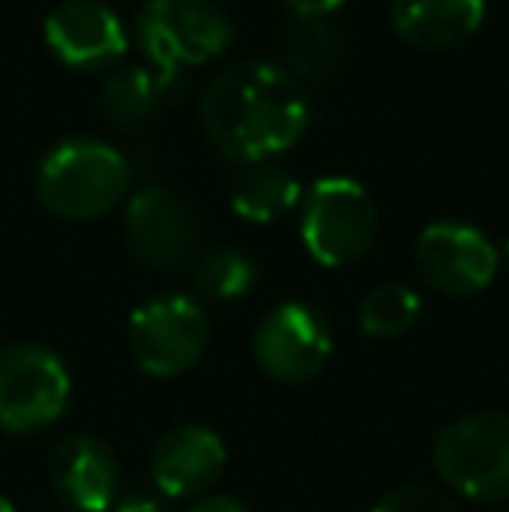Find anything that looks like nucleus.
<instances>
[{"instance_id":"f257e3e1","label":"nucleus","mask_w":509,"mask_h":512,"mask_svg":"<svg viewBox=\"0 0 509 512\" xmlns=\"http://www.w3.org/2000/svg\"><path fill=\"white\" fill-rule=\"evenodd\" d=\"M199 122L213 150L245 168L290 150L307 133L311 108L286 67L241 60L206 84Z\"/></svg>"},{"instance_id":"f03ea898","label":"nucleus","mask_w":509,"mask_h":512,"mask_svg":"<svg viewBox=\"0 0 509 512\" xmlns=\"http://www.w3.org/2000/svg\"><path fill=\"white\" fill-rule=\"evenodd\" d=\"M129 161L112 143L74 136L49 150L35 171V196L63 220H98L123 203Z\"/></svg>"},{"instance_id":"7ed1b4c3","label":"nucleus","mask_w":509,"mask_h":512,"mask_svg":"<svg viewBox=\"0 0 509 512\" xmlns=\"http://www.w3.org/2000/svg\"><path fill=\"white\" fill-rule=\"evenodd\" d=\"M136 39L150 67L182 74L231 46L234 21L220 0H147L136 14Z\"/></svg>"},{"instance_id":"20e7f679","label":"nucleus","mask_w":509,"mask_h":512,"mask_svg":"<svg viewBox=\"0 0 509 512\" xmlns=\"http://www.w3.org/2000/svg\"><path fill=\"white\" fill-rule=\"evenodd\" d=\"M377 227H381L377 203L353 178L328 175L307 189L300 237L314 262L328 265V269L360 262L374 248Z\"/></svg>"},{"instance_id":"39448f33","label":"nucleus","mask_w":509,"mask_h":512,"mask_svg":"<svg viewBox=\"0 0 509 512\" xmlns=\"http://www.w3.org/2000/svg\"><path fill=\"white\" fill-rule=\"evenodd\" d=\"M436 474L478 502L509 499V415L478 411L450 422L433 443Z\"/></svg>"},{"instance_id":"423d86ee","label":"nucleus","mask_w":509,"mask_h":512,"mask_svg":"<svg viewBox=\"0 0 509 512\" xmlns=\"http://www.w3.org/2000/svg\"><path fill=\"white\" fill-rule=\"evenodd\" d=\"M70 373L56 352L35 342L0 345V429L39 432L67 411Z\"/></svg>"},{"instance_id":"0eeeda50","label":"nucleus","mask_w":509,"mask_h":512,"mask_svg":"<svg viewBox=\"0 0 509 512\" xmlns=\"http://www.w3.org/2000/svg\"><path fill=\"white\" fill-rule=\"evenodd\" d=\"M126 342L136 366L150 377H178L199 363L210 342V321L189 297H154L129 317Z\"/></svg>"},{"instance_id":"6e6552de","label":"nucleus","mask_w":509,"mask_h":512,"mask_svg":"<svg viewBox=\"0 0 509 512\" xmlns=\"http://www.w3.org/2000/svg\"><path fill=\"white\" fill-rule=\"evenodd\" d=\"M255 359L272 380L304 384L314 380L332 359L328 317L311 304H279L255 328Z\"/></svg>"},{"instance_id":"1a4fd4ad","label":"nucleus","mask_w":509,"mask_h":512,"mask_svg":"<svg viewBox=\"0 0 509 512\" xmlns=\"http://www.w3.org/2000/svg\"><path fill=\"white\" fill-rule=\"evenodd\" d=\"M126 241L147 269L175 272L196 255L199 216L185 196L147 185L126 203Z\"/></svg>"},{"instance_id":"9d476101","label":"nucleus","mask_w":509,"mask_h":512,"mask_svg":"<svg viewBox=\"0 0 509 512\" xmlns=\"http://www.w3.org/2000/svg\"><path fill=\"white\" fill-rule=\"evenodd\" d=\"M419 276L447 297H475L496 279L499 251L471 223H429L415 241Z\"/></svg>"},{"instance_id":"9b49d317","label":"nucleus","mask_w":509,"mask_h":512,"mask_svg":"<svg viewBox=\"0 0 509 512\" xmlns=\"http://www.w3.org/2000/svg\"><path fill=\"white\" fill-rule=\"evenodd\" d=\"M46 46L77 70H102L126 53V28L102 0H63L46 14Z\"/></svg>"},{"instance_id":"f8f14e48","label":"nucleus","mask_w":509,"mask_h":512,"mask_svg":"<svg viewBox=\"0 0 509 512\" xmlns=\"http://www.w3.org/2000/svg\"><path fill=\"white\" fill-rule=\"evenodd\" d=\"M49 481L70 509L105 512L119 492V460L98 436H67L49 457Z\"/></svg>"},{"instance_id":"ddd939ff","label":"nucleus","mask_w":509,"mask_h":512,"mask_svg":"<svg viewBox=\"0 0 509 512\" xmlns=\"http://www.w3.org/2000/svg\"><path fill=\"white\" fill-rule=\"evenodd\" d=\"M224 464L227 450L217 432L203 429V425H178L157 443L150 474L168 499H192V495H203L224 474Z\"/></svg>"},{"instance_id":"4468645a","label":"nucleus","mask_w":509,"mask_h":512,"mask_svg":"<svg viewBox=\"0 0 509 512\" xmlns=\"http://www.w3.org/2000/svg\"><path fill=\"white\" fill-rule=\"evenodd\" d=\"M391 28L415 49H454L478 32L485 0H391Z\"/></svg>"},{"instance_id":"2eb2a0df","label":"nucleus","mask_w":509,"mask_h":512,"mask_svg":"<svg viewBox=\"0 0 509 512\" xmlns=\"http://www.w3.org/2000/svg\"><path fill=\"white\" fill-rule=\"evenodd\" d=\"M182 98V74H164L157 67H112L98 84V105L112 126H143L164 105Z\"/></svg>"},{"instance_id":"dca6fc26","label":"nucleus","mask_w":509,"mask_h":512,"mask_svg":"<svg viewBox=\"0 0 509 512\" xmlns=\"http://www.w3.org/2000/svg\"><path fill=\"white\" fill-rule=\"evenodd\" d=\"M283 56L297 84H332L349 67V35L332 18H290Z\"/></svg>"},{"instance_id":"f3484780","label":"nucleus","mask_w":509,"mask_h":512,"mask_svg":"<svg viewBox=\"0 0 509 512\" xmlns=\"http://www.w3.org/2000/svg\"><path fill=\"white\" fill-rule=\"evenodd\" d=\"M300 203V182L272 161L245 164L234 178L231 206L252 223H272Z\"/></svg>"},{"instance_id":"a211bd4d","label":"nucleus","mask_w":509,"mask_h":512,"mask_svg":"<svg viewBox=\"0 0 509 512\" xmlns=\"http://www.w3.org/2000/svg\"><path fill=\"white\" fill-rule=\"evenodd\" d=\"M192 279H196L199 293H206L210 300H238L255 286L258 265L245 255V251L210 248L206 255L196 258Z\"/></svg>"},{"instance_id":"6ab92c4d","label":"nucleus","mask_w":509,"mask_h":512,"mask_svg":"<svg viewBox=\"0 0 509 512\" xmlns=\"http://www.w3.org/2000/svg\"><path fill=\"white\" fill-rule=\"evenodd\" d=\"M419 317V293L405 283H384L360 304V328L370 338H398Z\"/></svg>"},{"instance_id":"aec40b11","label":"nucleus","mask_w":509,"mask_h":512,"mask_svg":"<svg viewBox=\"0 0 509 512\" xmlns=\"http://www.w3.org/2000/svg\"><path fill=\"white\" fill-rule=\"evenodd\" d=\"M370 512H457L454 502L429 485H401L394 492H387L384 499H377V506Z\"/></svg>"},{"instance_id":"412c9836","label":"nucleus","mask_w":509,"mask_h":512,"mask_svg":"<svg viewBox=\"0 0 509 512\" xmlns=\"http://www.w3.org/2000/svg\"><path fill=\"white\" fill-rule=\"evenodd\" d=\"M293 18H332L346 0H283Z\"/></svg>"},{"instance_id":"4be33fe9","label":"nucleus","mask_w":509,"mask_h":512,"mask_svg":"<svg viewBox=\"0 0 509 512\" xmlns=\"http://www.w3.org/2000/svg\"><path fill=\"white\" fill-rule=\"evenodd\" d=\"M189 512H248L238 499H227V495H206L203 502H196Z\"/></svg>"},{"instance_id":"5701e85b","label":"nucleus","mask_w":509,"mask_h":512,"mask_svg":"<svg viewBox=\"0 0 509 512\" xmlns=\"http://www.w3.org/2000/svg\"><path fill=\"white\" fill-rule=\"evenodd\" d=\"M116 512H168L157 499H147V495H133V499H123L116 506Z\"/></svg>"},{"instance_id":"b1692460","label":"nucleus","mask_w":509,"mask_h":512,"mask_svg":"<svg viewBox=\"0 0 509 512\" xmlns=\"http://www.w3.org/2000/svg\"><path fill=\"white\" fill-rule=\"evenodd\" d=\"M0 512H14V506H11V502L4 499V495H0Z\"/></svg>"},{"instance_id":"393cba45","label":"nucleus","mask_w":509,"mask_h":512,"mask_svg":"<svg viewBox=\"0 0 509 512\" xmlns=\"http://www.w3.org/2000/svg\"><path fill=\"white\" fill-rule=\"evenodd\" d=\"M506 258H509V241H506Z\"/></svg>"}]
</instances>
